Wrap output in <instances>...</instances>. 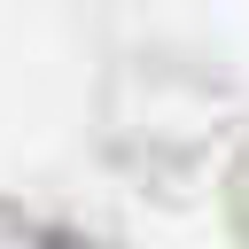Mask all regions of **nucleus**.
Returning a JSON list of instances; mask_svg holds the SVG:
<instances>
[{"label": "nucleus", "mask_w": 249, "mask_h": 249, "mask_svg": "<svg viewBox=\"0 0 249 249\" xmlns=\"http://www.w3.org/2000/svg\"><path fill=\"white\" fill-rule=\"evenodd\" d=\"M47 249H78V241H47Z\"/></svg>", "instance_id": "1"}]
</instances>
